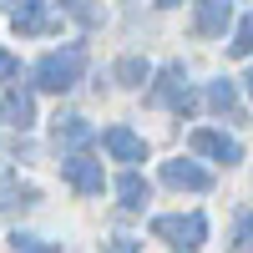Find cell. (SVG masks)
Masks as SVG:
<instances>
[{"label":"cell","mask_w":253,"mask_h":253,"mask_svg":"<svg viewBox=\"0 0 253 253\" xmlns=\"http://www.w3.org/2000/svg\"><path fill=\"white\" fill-rule=\"evenodd\" d=\"M10 243H15V253H56V248H46L41 238H31V233H15Z\"/></svg>","instance_id":"ac0fdd59"},{"label":"cell","mask_w":253,"mask_h":253,"mask_svg":"<svg viewBox=\"0 0 253 253\" xmlns=\"http://www.w3.org/2000/svg\"><path fill=\"white\" fill-rule=\"evenodd\" d=\"M56 142H71V147L91 142V122L86 117H56Z\"/></svg>","instance_id":"4fadbf2b"},{"label":"cell","mask_w":253,"mask_h":253,"mask_svg":"<svg viewBox=\"0 0 253 253\" xmlns=\"http://www.w3.org/2000/svg\"><path fill=\"white\" fill-rule=\"evenodd\" d=\"M193 152H203V157H218V162H243V147L233 142V137H223V132H213V126H193Z\"/></svg>","instance_id":"5b68a950"},{"label":"cell","mask_w":253,"mask_h":253,"mask_svg":"<svg viewBox=\"0 0 253 253\" xmlns=\"http://www.w3.org/2000/svg\"><path fill=\"white\" fill-rule=\"evenodd\" d=\"M208 107L233 112V81H213V86H208Z\"/></svg>","instance_id":"2e32d148"},{"label":"cell","mask_w":253,"mask_h":253,"mask_svg":"<svg viewBox=\"0 0 253 253\" xmlns=\"http://www.w3.org/2000/svg\"><path fill=\"white\" fill-rule=\"evenodd\" d=\"M157 96H162L172 112H182V117H187V112H198V96L187 91V71H182V66H167V71H162V81H157Z\"/></svg>","instance_id":"8992f818"},{"label":"cell","mask_w":253,"mask_h":253,"mask_svg":"<svg viewBox=\"0 0 253 253\" xmlns=\"http://www.w3.org/2000/svg\"><path fill=\"white\" fill-rule=\"evenodd\" d=\"M10 26H15L20 36H46V31H56V26H61V20L51 15L46 0H20V5L10 10Z\"/></svg>","instance_id":"277c9868"},{"label":"cell","mask_w":253,"mask_h":253,"mask_svg":"<svg viewBox=\"0 0 253 253\" xmlns=\"http://www.w3.org/2000/svg\"><path fill=\"white\" fill-rule=\"evenodd\" d=\"M162 5H182V0H162Z\"/></svg>","instance_id":"603a6c76"},{"label":"cell","mask_w":253,"mask_h":253,"mask_svg":"<svg viewBox=\"0 0 253 253\" xmlns=\"http://www.w3.org/2000/svg\"><path fill=\"white\" fill-rule=\"evenodd\" d=\"M41 193L31 182H20V177H0V208H31Z\"/></svg>","instance_id":"8fae6325"},{"label":"cell","mask_w":253,"mask_h":253,"mask_svg":"<svg viewBox=\"0 0 253 253\" xmlns=\"http://www.w3.org/2000/svg\"><path fill=\"white\" fill-rule=\"evenodd\" d=\"M147 76H152V66H147L142 56H122L117 61V81H122V86H142Z\"/></svg>","instance_id":"5bb4252c"},{"label":"cell","mask_w":253,"mask_h":253,"mask_svg":"<svg viewBox=\"0 0 253 253\" xmlns=\"http://www.w3.org/2000/svg\"><path fill=\"white\" fill-rule=\"evenodd\" d=\"M81 66H86V46L71 41L66 51H51V56L36 61V86L41 91H71L76 76H81Z\"/></svg>","instance_id":"6da1fadb"},{"label":"cell","mask_w":253,"mask_h":253,"mask_svg":"<svg viewBox=\"0 0 253 253\" xmlns=\"http://www.w3.org/2000/svg\"><path fill=\"white\" fill-rule=\"evenodd\" d=\"M162 182L167 187H187V193H208V187H213V172H203L198 162H162Z\"/></svg>","instance_id":"52a82bcc"},{"label":"cell","mask_w":253,"mask_h":253,"mask_svg":"<svg viewBox=\"0 0 253 253\" xmlns=\"http://www.w3.org/2000/svg\"><path fill=\"white\" fill-rule=\"evenodd\" d=\"M66 10L81 20V26H101V5L96 0H66Z\"/></svg>","instance_id":"9a60e30c"},{"label":"cell","mask_w":253,"mask_h":253,"mask_svg":"<svg viewBox=\"0 0 253 253\" xmlns=\"http://www.w3.org/2000/svg\"><path fill=\"white\" fill-rule=\"evenodd\" d=\"M243 81H248V96H253V71H248V76H243Z\"/></svg>","instance_id":"7402d4cb"},{"label":"cell","mask_w":253,"mask_h":253,"mask_svg":"<svg viewBox=\"0 0 253 253\" xmlns=\"http://www.w3.org/2000/svg\"><path fill=\"white\" fill-rule=\"evenodd\" d=\"M233 56H253V15H243V26L233 36Z\"/></svg>","instance_id":"e0dca14e"},{"label":"cell","mask_w":253,"mask_h":253,"mask_svg":"<svg viewBox=\"0 0 253 253\" xmlns=\"http://www.w3.org/2000/svg\"><path fill=\"white\" fill-rule=\"evenodd\" d=\"M233 248H238V253H243V248H253V213H243V218H238V243H233Z\"/></svg>","instance_id":"d6986e66"},{"label":"cell","mask_w":253,"mask_h":253,"mask_svg":"<svg viewBox=\"0 0 253 253\" xmlns=\"http://www.w3.org/2000/svg\"><path fill=\"white\" fill-rule=\"evenodd\" d=\"M61 177H66L81 198H96V193H101V162L86 157V152H71L66 162H61Z\"/></svg>","instance_id":"3957f363"},{"label":"cell","mask_w":253,"mask_h":253,"mask_svg":"<svg viewBox=\"0 0 253 253\" xmlns=\"http://www.w3.org/2000/svg\"><path fill=\"white\" fill-rule=\"evenodd\" d=\"M233 20V0H198V36H223Z\"/></svg>","instance_id":"9c48e42d"},{"label":"cell","mask_w":253,"mask_h":253,"mask_svg":"<svg viewBox=\"0 0 253 253\" xmlns=\"http://www.w3.org/2000/svg\"><path fill=\"white\" fill-rule=\"evenodd\" d=\"M117 198H122V208H147L152 187H147V177H137V172H122V182H117Z\"/></svg>","instance_id":"7c38bea8"},{"label":"cell","mask_w":253,"mask_h":253,"mask_svg":"<svg viewBox=\"0 0 253 253\" xmlns=\"http://www.w3.org/2000/svg\"><path fill=\"white\" fill-rule=\"evenodd\" d=\"M0 117H5L10 126H20V132H26V126L36 122V101H31L26 91H5V107H0Z\"/></svg>","instance_id":"30bf717a"},{"label":"cell","mask_w":253,"mask_h":253,"mask_svg":"<svg viewBox=\"0 0 253 253\" xmlns=\"http://www.w3.org/2000/svg\"><path fill=\"white\" fill-rule=\"evenodd\" d=\"M107 253H137V238H122V233H117V238L107 243Z\"/></svg>","instance_id":"44dd1931"},{"label":"cell","mask_w":253,"mask_h":253,"mask_svg":"<svg viewBox=\"0 0 253 253\" xmlns=\"http://www.w3.org/2000/svg\"><path fill=\"white\" fill-rule=\"evenodd\" d=\"M15 76H20V61L10 51H0V81H15Z\"/></svg>","instance_id":"ffe728a7"},{"label":"cell","mask_w":253,"mask_h":253,"mask_svg":"<svg viewBox=\"0 0 253 253\" xmlns=\"http://www.w3.org/2000/svg\"><path fill=\"white\" fill-rule=\"evenodd\" d=\"M101 142H107V152H112L117 162H142V157H147V142L132 132V126H107V137H101Z\"/></svg>","instance_id":"ba28073f"},{"label":"cell","mask_w":253,"mask_h":253,"mask_svg":"<svg viewBox=\"0 0 253 253\" xmlns=\"http://www.w3.org/2000/svg\"><path fill=\"white\" fill-rule=\"evenodd\" d=\"M152 233L167 238V248H172V253H198L203 238H208V218H203V213H187V218H157Z\"/></svg>","instance_id":"7a4b0ae2"}]
</instances>
